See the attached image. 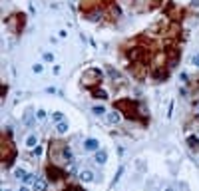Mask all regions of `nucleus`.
<instances>
[{
	"label": "nucleus",
	"instance_id": "1",
	"mask_svg": "<svg viewBox=\"0 0 199 191\" xmlns=\"http://www.w3.org/2000/svg\"><path fill=\"white\" fill-rule=\"evenodd\" d=\"M114 108H118V110L129 119H142V121H145V118H142V115L138 114L139 105L135 104V102H132V100H118L114 104Z\"/></svg>",
	"mask_w": 199,
	"mask_h": 191
},
{
	"label": "nucleus",
	"instance_id": "2",
	"mask_svg": "<svg viewBox=\"0 0 199 191\" xmlns=\"http://www.w3.org/2000/svg\"><path fill=\"white\" fill-rule=\"evenodd\" d=\"M0 155H2V163H4V165H10L16 157L14 143H12V139H10L8 135H4V134H2V141H0Z\"/></svg>",
	"mask_w": 199,
	"mask_h": 191
},
{
	"label": "nucleus",
	"instance_id": "3",
	"mask_svg": "<svg viewBox=\"0 0 199 191\" xmlns=\"http://www.w3.org/2000/svg\"><path fill=\"white\" fill-rule=\"evenodd\" d=\"M102 78H104V74L100 70H96V68H90L88 72H84V76H82V84H84L86 88H96L102 82Z\"/></svg>",
	"mask_w": 199,
	"mask_h": 191
},
{
	"label": "nucleus",
	"instance_id": "4",
	"mask_svg": "<svg viewBox=\"0 0 199 191\" xmlns=\"http://www.w3.org/2000/svg\"><path fill=\"white\" fill-rule=\"evenodd\" d=\"M68 171H64V169H60V167L56 165V163H48L46 165V177L50 179V181H62V179H66Z\"/></svg>",
	"mask_w": 199,
	"mask_h": 191
},
{
	"label": "nucleus",
	"instance_id": "5",
	"mask_svg": "<svg viewBox=\"0 0 199 191\" xmlns=\"http://www.w3.org/2000/svg\"><path fill=\"white\" fill-rule=\"evenodd\" d=\"M6 22V26H8L12 32H22V28H24V22H26V18H24V14H12V16H8V18L4 20Z\"/></svg>",
	"mask_w": 199,
	"mask_h": 191
},
{
	"label": "nucleus",
	"instance_id": "6",
	"mask_svg": "<svg viewBox=\"0 0 199 191\" xmlns=\"http://www.w3.org/2000/svg\"><path fill=\"white\" fill-rule=\"evenodd\" d=\"M167 16H169V18L177 24L181 18H183V8H177V6H169V8H167Z\"/></svg>",
	"mask_w": 199,
	"mask_h": 191
},
{
	"label": "nucleus",
	"instance_id": "7",
	"mask_svg": "<svg viewBox=\"0 0 199 191\" xmlns=\"http://www.w3.org/2000/svg\"><path fill=\"white\" fill-rule=\"evenodd\" d=\"M187 145H189L191 151H199V138L197 135H189L187 138Z\"/></svg>",
	"mask_w": 199,
	"mask_h": 191
},
{
	"label": "nucleus",
	"instance_id": "8",
	"mask_svg": "<svg viewBox=\"0 0 199 191\" xmlns=\"http://www.w3.org/2000/svg\"><path fill=\"white\" fill-rule=\"evenodd\" d=\"M153 76H155V80H165L167 78V68H157V70H153Z\"/></svg>",
	"mask_w": 199,
	"mask_h": 191
},
{
	"label": "nucleus",
	"instance_id": "9",
	"mask_svg": "<svg viewBox=\"0 0 199 191\" xmlns=\"http://www.w3.org/2000/svg\"><path fill=\"white\" fill-rule=\"evenodd\" d=\"M36 143H38V135L36 134H30L28 138H26V145H28V147H38Z\"/></svg>",
	"mask_w": 199,
	"mask_h": 191
},
{
	"label": "nucleus",
	"instance_id": "10",
	"mask_svg": "<svg viewBox=\"0 0 199 191\" xmlns=\"http://www.w3.org/2000/svg\"><path fill=\"white\" fill-rule=\"evenodd\" d=\"M80 179H82V181H86V183H88V181H92V179H94V173H92L90 169H84V171L80 173Z\"/></svg>",
	"mask_w": 199,
	"mask_h": 191
},
{
	"label": "nucleus",
	"instance_id": "11",
	"mask_svg": "<svg viewBox=\"0 0 199 191\" xmlns=\"http://www.w3.org/2000/svg\"><path fill=\"white\" fill-rule=\"evenodd\" d=\"M84 147H86V149H90V151H94V149H98V141H96V139H86Z\"/></svg>",
	"mask_w": 199,
	"mask_h": 191
},
{
	"label": "nucleus",
	"instance_id": "12",
	"mask_svg": "<svg viewBox=\"0 0 199 191\" xmlns=\"http://www.w3.org/2000/svg\"><path fill=\"white\" fill-rule=\"evenodd\" d=\"M34 189H36V191H44V189H46V181H44V179H36V181H34Z\"/></svg>",
	"mask_w": 199,
	"mask_h": 191
},
{
	"label": "nucleus",
	"instance_id": "13",
	"mask_svg": "<svg viewBox=\"0 0 199 191\" xmlns=\"http://www.w3.org/2000/svg\"><path fill=\"white\" fill-rule=\"evenodd\" d=\"M118 119H119L118 112H109V114H108V121H109V124H118Z\"/></svg>",
	"mask_w": 199,
	"mask_h": 191
},
{
	"label": "nucleus",
	"instance_id": "14",
	"mask_svg": "<svg viewBox=\"0 0 199 191\" xmlns=\"http://www.w3.org/2000/svg\"><path fill=\"white\" fill-rule=\"evenodd\" d=\"M106 159H108L106 151H96V161L98 163H106Z\"/></svg>",
	"mask_w": 199,
	"mask_h": 191
},
{
	"label": "nucleus",
	"instance_id": "15",
	"mask_svg": "<svg viewBox=\"0 0 199 191\" xmlns=\"http://www.w3.org/2000/svg\"><path fill=\"white\" fill-rule=\"evenodd\" d=\"M16 179H22V181H26V179H28V173L24 171V169H16Z\"/></svg>",
	"mask_w": 199,
	"mask_h": 191
},
{
	"label": "nucleus",
	"instance_id": "16",
	"mask_svg": "<svg viewBox=\"0 0 199 191\" xmlns=\"http://www.w3.org/2000/svg\"><path fill=\"white\" fill-rule=\"evenodd\" d=\"M56 129H58V134H66L68 131V121H60V124L56 125Z\"/></svg>",
	"mask_w": 199,
	"mask_h": 191
},
{
	"label": "nucleus",
	"instance_id": "17",
	"mask_svg": "<svg viewBox=\"0 0 199 191\" xmlns=\"http://www.w3.org/2000/svg\"><path fill=\"white\" fill-rule=\"evenodd\" d=\"M92 112H94L96 115H104L106 114V108H104V105H94V110H92Z\"/></svg>",
	"mask_w": 199,
	"mask_h": 191
},
{
	"label": "nucleus",
	"instance_id": "18",
	"mask_svg": "<svg viewBox=\"0 0 199 191\" xmlns=\"http://www.w3.org/2000/svg\"><path fill=\"white\" fill-rule=\"evenodd\" d=\"M24 124L26 125H32V112H26V114H24Z\"/></svg>",
	"mask_w": 199,
	"mask_h": 191
},
{
	"label": "nucleus",
	"instance_id": "19",
	"mask_svg": "<svg viewBox=\"0 0 199 191\" xmlns=\"http://www.w3.org/2000/svg\"><path fill=\"white\" fill-rule=\"evenodd\" d=\"M94 96H96V98H102V100H106V98H108V94H106V92H102V90H94Z\"/></svg>",
	"mask_w": 199,
	"mask_h": 191
},
{
	"label": "nucleus",
	"instance_id": "20",
	"mask_svg": "<svg viewBox=\"0 0 199 191\" xmlns=\"http://www.w3.org/2000/svg\"><path fill=\"white\" fill-rule=\"evenodd\" d=\"M52 119L60 124V121H64V115H62V114H52Z\"/></svg>",
	"mask_w": 199,
	"mask_h": 191
},
{
	"label": "nucleus",
	"instance_id": "21",
	"mask_svg": "<svg viewBox=\"0 0 199 191\" xmlns=\"http://www.w3.org/2000/svg\"><path fill=\"white\" fill-rule=\"evenodd\" d=\"M44 60H46V62H54V54L46 52V54H44Z\"/></svg>",
	"mask_w": 199,
	"mask_h": 191
},
{
	"label": "nucleus",
	"instance_id": "22",
	"mask_svg": "<svg viewBox=\"0 0 199 191\" xmlns=\"http://www.w3.org/2000/svg\"><path fill=\"white\" fill-rule=\"evenodd\" d=\"M36 118H38V119H44V118H46V112H44V110H38V112H36Z\"/></svg>",
	"mask_w": 199,
	"mask_h": 191
},
{
	"label": "nucleus",
	"instance_id": "23",
	"mask_svg": "<svg viewBox=\"0 0 199 191\" xmlns=\"http://www.w3.org/2000/svg\"><path fill=\"white\" fill-rule=\"evenodd\" d=\"M122 173H123V167H119V169H118V173H116V177H114V183L118 181L119 177H122Z\"/></svg>",
	"mask_w": 199,
	"mask_h": 191
},
{
	"label": "nucleus",
	"instance_id": "24",
	"mask_svg": "<svg viewBox=\"0 0 199 191\" xmlns=\"http://www.w3.org/2000/svg\"><path fill=\"white\" fill-rule=\"evenodd\" d=\"M34 72H36V74H40V72H42V66H40V64H34V68H32Z\"/></svg>",
	"mask_w": 199,
	"mask_h": 191
},
{
	"label": "nucleus",
	"instance_id": "25",
	"mask_svg": "<svg viewBox=\"0 0 199 191\" xmlns=\"http://www.w3.org/2000/svg\"><path fill=\"white\" fill-rule=\"evenodd\" d=\"M193 64H195V66H199V54H195V56H193Z\"/></svg>",
	"mask_w": 199,
	"mask_h": 191
},
{
	"label": "nucleus",
	"instance_id": "26",
	"mask_svg": "<svg viewBox=\"0 0 199 191\" xmlns=\"http://www.w3.org/2000/svg\"><path fill=\"white\" fill-rule=\"evenodd\" d=\"M42 153V147H34V155H40Z\"/></svg>",
	"mask_w": 199,
	"mask_h": 191
},
{
	"label": "nucleus",
	"instance_id": "27",
	"mask_svg": "<svg viewBox=\"0 0 199 191\" xmlns=\"http://www.w3.org/2000/svg\"><path fill=\"white\" fill-rule=\"evenodd\" d=\"M18 191H28V187H20V189Z\"/></svg>",
	"mask_w": 199,
	"mask_h": 191
},
{
	"label": "nucleus",
	"instance_id": "28",
	"mask_svg": "<svg viewBox=\"0 0 199 191\" xmlns=\"http://www.w3.org/2000/svg\"><path fill=\"white\" fill-rule=\"evenodd\" d=\"M165 191H173V189H171V187H167V189H165Z\"/></svg>",
	"mask_w": 199,
	"mask_h": 191
},
{
	"label": "nucleus",
	"instance_id": "29",
	"mask_svg": "<svg viewBox=\"0 0 199 191\" xmlns=\"http://www.w3.org/2000/svg\"><path fill=\"white\" fill-rule=\"evenodd\" d=\"M4 191H10V189H4Z\"/></svg>",
	"mask_w": 199,
	"mask_h": 191
},
{
	"label": "nucleus",
	"instance_id": "30",
	"mask_svg": "<svg viewBox=\"0 0 199 191\" xmlns=\"http://www.w3.org/2000/svg\"><path fill=\"white\" fill-rule=\"evenodd\" d=\"M197 110H199V108H197Z\"/></svg>",
	"mask_w": 199,
	"mask_h": 191
}]
</instances>
